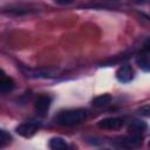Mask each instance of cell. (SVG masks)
<instances>
[{
  "label": "cell",
  "mask_w": 150,
  "mask_h": 150,
  "mask_svg": "<svg viewBox=\"0 0 150 150\" xmlns=\"http://www.w3.org/2000/svg\"><path fill=\"white\" fill-rule=\"evenodd\" d=\"M41 124L36 121H26L21 124H19L15 129L16 134H19L20 136L25 137V138H30L32 136L35 135V132L40 129Z\"/></svg>",
  "instance_id": "cell-2"
},
{
  "label": "cell",
  "mask_w": 150,
  "mask_h": 150,
  "mask_svg": "<svg viewBox=\"0 0 150 150\" xmlns=\"http://www.w3.org/2000/svg\"><path fill=\"white\" fill-rule=\"evenodd\" d=\"M137 62V66L145 73H149L150 71V53H145V54H142L137 57L136 60Z\"/></svg>",
  "instance_id": "cell-7"
},
{
  "label": "cell",
  "mask_w": 150,
  "mask_h": 150,
  "mask_svg": "<svg viewBox=\"0 0 150 150\" xmlns=\"http://www.w3.org/2000/svg\"><path fill=\"white\" fill-rule=\"evenodd\" d=\"M146 128H148V125H146L145 122L139 121V120H135V121H132L129 124L128 131L131 135H138V136H141V134H143L146 130Z\"/></svg>",
  "instance_id": "cell-6"
},
{
  "label": "cell",
  "mask_w": 150,
  "mask_h": 150,
  "mask_svg": "<svg viewBox=\"0 0 150 150\" xmlns=\"http://www.w3.org/2000/svg\"><path fill=\"white\" fill-rule=\"evenodd\" d=\"M116 79L121 83H128L134 79V69L129 64H123L116 70Z\"/></svg>",
  "instance_id": "cell-5"
},
{
  "label": "cell",
  "mask_w": 150,
  "mask_h": 150,
  "mask_svg": "<svg viewBox=\"0 0 150 150\" xmlns=\"http://www.w3.org/2000/svg\"><path fill=\"white\" fill-rule=\"evenodd\" d=\"M11 135L6 131V130H0V146L1 148H4L7 143H9V141H11Z\"/></svg>",
  "instance_id": "cell-11"
},
{
  "label": "cell",
  "mask_w": 150,
  "mask_h": 150,
  "mask_svg": "<svg viewBox=\"0 0 150 150\" xmlns=\"http://www.w3.org/2000/svg\"><path fill=\"white\" fill-rule=\"evenodd\" d=\"M87 118V112L83 109H70V110H66L62 111L57 115V117L55 118V122L60 125H66V127H70V125H76L82 123L84 120Z\"/></svg>",
  "instance_id": "cell-1"
},
{
  "label": "cell",
  "mask_w": 150,
  "mask_h": 150,
  "mask_svg": "<svg viewBox=\"0 0 150 150\" xmlns=\"http://www.w3.org/2000/svg\"><path fill=\"white\" fill-rule=\"evenodd\" d=\"M143 52L144 53H150V39H148L143 43Z\"/></svg>",
  "instance_id": "cell-13"
},
{
  "label": "cell",
  "mask_w": 150,
  "mask_h": 150,
  "mask_svg": "<svg viewBox=\"0 0 150 150\" xmlns=\"http://www.w3.org/2000/svg\"><path fill=\"white\" fill-rule=\"evenodd\" d=\"M110 102H111V96L109 94H102V95H98L95 98H93L91 104H93V107L101 108V107L108 105Z\"/></svg>",
  "instance_id": "cell-8"
},
{
  "label": "cell",
  "mask_w": 150,
  "mask_h": 150,
  "mask_svg": "<svg viewBox=\"0 0 150 150\" xmlns=\"http://www.w3.org/2000/svg\"><path fill=\"white\" fill-rule=\"evenodd\" d=\"M123 125V120L120 117H107L98 121L97 127L104 130H118Z\"/></svg>",
  "instance_id": "cell-3"
},
{
  "label": "cell",
  "mask_w": 150,
  "mask_h": 150,
  "mask_svg": "<svg viewBox=\"0 0 150 150\" xmlns=\"http://www.w3.org/2000/svg\"><path fill=\"white\" fill-rule=\"evenodd\" d=\"M13 88H14V81L11 77L2 76L0 80V91L2 94H7V93L12 91Z\"/></svg>",
  "instance_id": "cell-10"
},
{
  "label": "cell",
  "mask_w": 150,
  "mask_h": 150,
  "mask_svg": "<svg viewBox=\"0 0 150 150\" xmlns=\"http://www.w3.org/2000/svg\"><path fill=\"white\" fill-rule=\"evenodd\" d=\"M48 145L53 150H64L68 146L67 142L62 137H53V138H50Z\"/></svg>",
  "instance_id": "cell-9"
},
{
  "label": "cell",
  "mask_w": 150,
  "mask_h": 150,
  "mask_svg": "<svg viewBox=\"0 0 150 150\" xmlns=\"http://www.w3.org/2000/svg\"><path fill=\"white\" fill-rule=\"evenodd\" d=\"M57 4H61V5H68V4H71L73 0H55Z\"/></svg>",
  "instance_id": "cell-14"
},
{
  "label": "cell",
  "mask_w": 150,
  "mask_h": 150,
  "mask_svg": "<svg viewBox=\"0 0 150 150\" xmlns=\"http://www.w3.org/2000/svg\"><path fill=\"white\" fill-rule=\"evenodd\" d=\"M137 112H138V115H141L143 117H150V104L142 105L141 108H138Z\"/></svg>",
  "instance_id": "cell-12"
},
{
  "label": "cell",
  "mask_w": 150,
  "mask_h": 150,
  "mask_svg": "<svg viewBox=\"0 0 150 150\" xmlns=\"http://www.w3.org/2000/svg\"><path fill=\"white\" fill-rule=\"evenodd\" d=\"M52 104V97L49 95H40L34 101V109L39 115H45Z\"/></svg>",
  "instance_id": "cell-4"
},
{
  "label": "cell",
  "mask_w": 150,
  "mask_h": 150,
  "mask_svg": "<svg viewBox=\"0 0 150 150\" xmlns=\"http://www.w3.org/2000/svg\"><path fill=\"white\" fill-rule=\"evenodd\" d=\"M136 1H137V2H144L145 0H136Z\"/></svg>",
  "instance_id": "cell-15"
}]
</instances>
